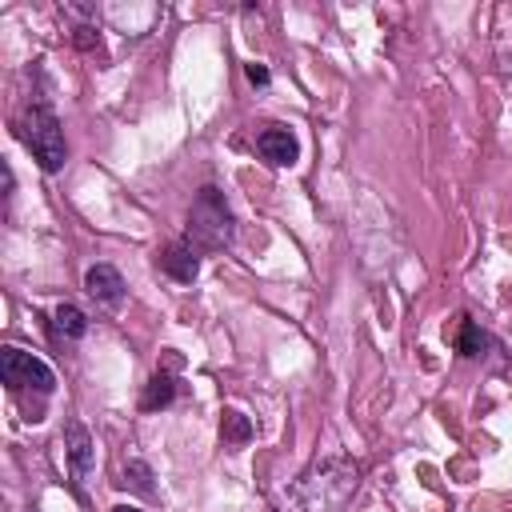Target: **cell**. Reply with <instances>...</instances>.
Listing matches in <instances>:
<instances>
[{
  "mask_svg": "<svg viewBox=\"0 0 512 512\" xmlns=\"http://www.w3.org/2000/svg\"><path fill=\"white\" fill-rule=\"evenodd\" d=\"M360 484V464L344 452L312 460L280 496L268 512H344L348 500L356 496Z\"/></svg>",
  "mask_w": 512,
  "mask_h": 512,
  "instance_id": "1",
  "label": "cell"
},
{
  "mask_svg": "<svg viewBox=\"0 0 512 512\" xmlns=\"http://www.w3.org/2000/svg\"><path fill=\"white\" fill-rule=\"evenodd\" d=\"M232 208L220 188L204 184L188 208V244L192 248H224L232 240Z\"/></svg>",
  "mask_w": 512,
  "mask_h": 512,
  "instance_id": "2",
  "label": "cell"
},
{
  "mask_svg": "<svg viewBox=\"0 0 512 512\" xmlns=\"http://www.w3.org/2000/svg\"><path fill=\"white\" fill-rule=\"evenodd\" d=\"M20 140L28 144V152L36 156V164H40L44 172H60V168H64V156H68V148H64V128H60V120H56V112H52L48 104H32V108L24 112V120H20Z\"/></svg>",
  "mask_w": 512,
  "mask_h": 512,
  "instance_id": "3",
  "label": "cell"
},
{
  "mask_svg": "<svg viewBox=\"0 0 512 512\" xmlns=\"http://www.w3.org/2000/svg\"><path fill=\"white\" fill-rule=\"evenodd\" d=\"M0 376H4V384H8L12 392L32 388V392L48 396V392L56 388V372H52L40 356H32V352H24V348H4V352H0Z\"/></svg>",
  "mask_w": 512,
  "mask_h": 512,
  "instance_id": "4",
  "label": "cell"
},
{
  "mask_svg": "<svg viewBox=\"0 0 512 512\" xmlns=\"http://www.w3.org/2000/svg\"><path fill=\"white\" fill-rule=\"evenodd\" d=\"M256 152H260L272 168H288V164H296V156H300V140H296L288 128L272 124V128H264V132L256 136Z\"/></svg>",
  "mask_w": 512,
  "mask_h": 512,
  "instance_id": "5",
  "label": "cell"
},
{
  "mask_svg": "<svg viewBox=\"0 0 512 512\" xmlns=\"http://www.w3.org/2000/svg\"><path fill=\"white\" fill-rule=\"evenodd\" d=\"M84 292H88L96 304L116 308V304L124 300V276H120L112 264H92V268L84 272Z\"/></svg>",
  "mask_w": 512,
  "mask_h": 512,
  "instance_id": "6",
  "label": "cell"
},
{
  "mask_svg": "<svg viewBox=\"0 0 512 512\" xmlns=\"http://www.w3.org/2000/svg\"><path fill=\"white\" fill-rule=\"evenodd\" d=\"M64 448H68V464H72V480L84 484V476L92 472V460H96V444L88 436V428L80 420H68L64 428Z\"/></svg>",
  "mask_w": 512,
  "mask_h": 512,
  "instance_id": "7",
  "label": "cell"
},
{
  "mask_svg": "<svg viewBox=\"0 0 512 512\" xmlns=\"http://www.w3.org/2000/svg\"><path fill=\"white\" fill-rule=\"evenodd\" d=\"M160 268H164L172 280L192 284L196 272H200V256H196V248H192L188 240H176V244H168V248L160 252Z\"/></svg>",
  "mask_w": 512,
  "mask_h": 512,
  "instance_id": "8",
  "label": "cell"
},
{
  "mask_svg": "<svg viewBox=\"0 0 512 512\" xmlns=\"http://www.w3.org/2000/svg\"><path fill=\"white\" fill-rule=\"evenodd\" d=\"M176 400V380L168 376V372H156L148 384H144V392H140V408L144 412H160V408H168Z\"/></svg>",
  "mask_w": 512,
  "mask_h": 512,
  "instance_id": "9",
  "label": "cell"
},
{
  "mask_svg": "<svg viewBox=\"0 0 512 512\" xmlns=\"http://www.w3.org/2000/svg\"><path fill=\"white\" fill-rule=\"evenodd\" d=\"M52 328H56V336H64V340H80V336L88 332V316H84L76 304H56Z\"/></svg>",
  "mask_w": 512,
  "mask_h": 512,
  "instance_id": "10",
  "label": "cell"
},
{
  "mask_svg": "<svg viewBox=\"0 0 512 512\" xmlns=\"http://www.w3.org/2000/svg\"><path fill=\"white\" fill-rule=\"evenodd\" d=\"M488 348V336L468 320V316H460V332H456V352L460 356H480Z\"/></svg>",
  "mask_w": 512,
  "mask_h": 512,
  "instance_id": "11",
  "label": "cell"
},
{
  "mask_svg": "<svg viewBox=\"0 0 512 512\" xmlns=\"http://www.w3.org/2000/svg\"><path fill=\"white\" fill-rule=\"evenodd\" d=\"M220 432H224V444H236V448L252 440V424H248V416H244V412H236V408H228V412H224Z\"/></svg>",
  "mask_w": 512,
  "mask_h": 512,
  "instance_id": "12",
  "label": "cell"
},
{
  "mask_svg": "<svg viewBox=\"0 0 512 512\" xmlns=\"http://www.w3.org/2000/svg\"><path fill=\"white\" fill-rule=\"evenodd\" d=\"M120 484H132L136 492L152 496V468H148L136 452H128V456H124V480H120Z\"/></svg>",
  "mask_w": 512,
  "mask_h": 512,
  "instance_id": "13",
  "label": "cell"
},
{
  "mask_svg": "<svg viewBox=\"0 0 512 512\" xmlns=\"http://www.w3.org/2000/svg\"><path fill=\"white\" fill-rule=\"evenodd\" d=\"M76 44H80V48H100V36H96L92 28H76Z\"/></svg>",
  "mask_w": 512,
  "mask_h": 512,
  "instance_id": "14",
  "label": "cell"
},
{
  "mask_svg": "<svg viewBox=\"0 0 512 512\" xmlns=\"http://www.w3.org/2000/svg\"><path fill=\"white\" fill-rule=\"evenodd\" d=\"M248 80H252V84H268L272 76H268V68H264V64H248Z\"/></svg>",
  "mask_w": 512,
  "mask_h": 512,
  "instance_id": "15",
  "label": "cell"
},
{
  "mask_svg": "<svg viewBox=\"0 0 512 512\" xmlns=\"http://www.w3.org/2000/svg\"><path fill=\"white\" fill-rule=\"evenodd\" d=\"M112 512H140V508H136V504H116Z\"/></svg>",
  "mask_w": 512,
  "mask_h": 512,
  "instance_id": "16",
  "label": "cell"
}]
</instances>
